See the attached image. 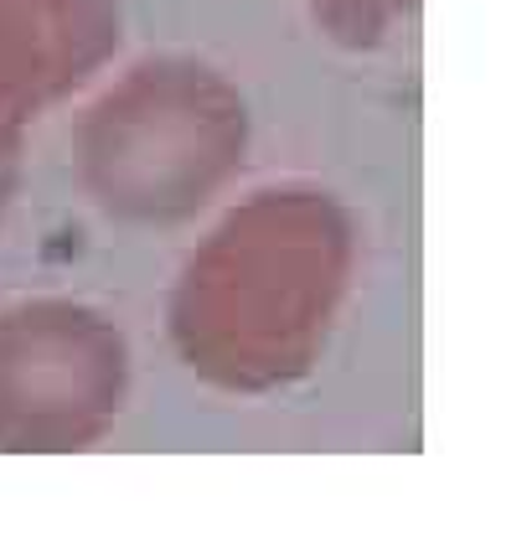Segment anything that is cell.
<instances>
[{
  "mask_svg": "<svg viewBox=\"0 0 532 558\" xmlns=\"http://www.w3.org/2000/svg\"><path fill=\"white\" fill-rule=\"evenodd\" d=\"M356 269V222L326 186L285 181L222 213L186 254L166 331L217 393L264 399L316 373Z\"/></svg>",
  "mask_w": 532,
  "mask_h": 558,
  "instance_id": "6da1fadb",
  "label": "cell"
},
{
  "mask_svg": "<svg viewBox=\"0 0 532 558\" xmlns=\"http://www.w3.org/2000/svg\"><path fill=\"white\" fill-rule=\"evenodd\" d=\"M311 16L336 47H352V52H373L394 37L403 21L414 16L419 0H305Z\"/></svg>",
  "mask_w": 532,
  "mask_h": 558,
  "instance_id": "5b68a950",
  "label": "cell"
},
{
  "mask_svg": "<svg viewBox=\"0 0 532 558\" xmlns=\"http://www.w3.org/2000/svg\"><path fill=\"white\" fill-rule=\"evenodd\" d=\"M21 150H26V130L16 124H0V222L11 213V202H16V186H21Z\"/></svg>",
  "mask_w": 532,
  "mask_h": 558,
  "instance_id": "8992f818",
  "label": "cell"
},
{
  "mask_svg": "<svg viewBox=\"0 0 532 558\" xmlns=\"http://www.w3.org/2000/svg\"><path fill=\"white\" fill-rule=\"evenodd\" d=\"M130 399V347L83 300L41 295L0 311V456L94 450Z\"/></svg>",
  "mask_w": 532,
  "mask_h": 558,
  "instance_id": "3957f363",
  "label": "cell"
},
{
  "mask_svg": "<svg viewBox=\"0 0 532 558\" xmlns=\"http://www.w3.org/2000/svg\"><path fill=\"white\" fill-rule=\"evenodd\" d=\"M124 41V0H0V124L26 130L99 78Z\"/></svg>",
  "mask_w": 532,
  "mask_h": 558,
  "instance_id": "277c9868",
  "label": "cell"
},
{
  "mask_svg": "<svg viewBox=\"0 0 532 558\" xmlns=\"http://www.w3.org/2000/svg\"><path fill=\"white\" fill-rule=\"evenodd\" d=\"M249 104L202 58L160 52L124 68L73 130V171L104 218L181 228L202 218L249 160Z\"/></svg>",
  "mask_w": 532,
  "mask_h": 558,
  "instance_id": "7a4b0ae2",
  "label": "cell"
}]
</instances>
